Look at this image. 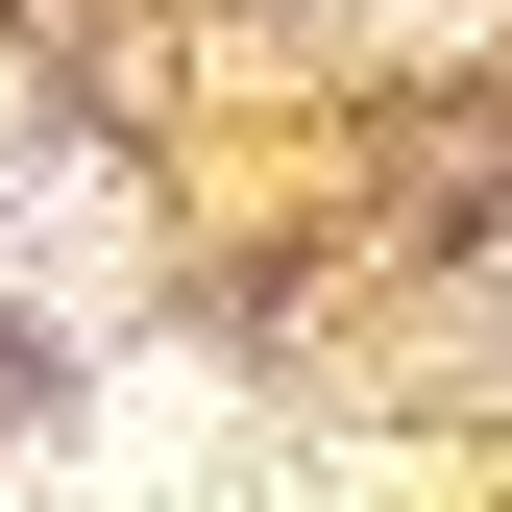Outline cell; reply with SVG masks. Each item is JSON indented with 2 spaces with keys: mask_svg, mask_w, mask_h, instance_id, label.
<instances>
[{
  "mask_svg": "<svg viewBox=\"0 0 512 512\" xmlns=\"http://www.w3.org/2000/svg\"><path fill=\"white\" fill-rule=\"evenodd\" d=\"M0 269H25L49 317L122 293V171H0Z\"/></svg>",
  "mask_w": 512,
  "mask_h": 512,
  "instance_id": "obj_1",
  "label": "cell"
}]
</instances>
